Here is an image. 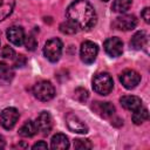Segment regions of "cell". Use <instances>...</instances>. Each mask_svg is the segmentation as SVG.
Masks as SVG:
<instances>
[{
  "label": "cell",
  "instance_id": "obj_30",
  "mask_svg": "<svg viewBox=\"0 0 150 150\" xmlns=\"http://www.w3.org/2000/svg\"><path fill=\"white\" fill-rule=\"evenodd\" d=\"M5 145H6V142H5V138L0 135V149H2V148H5Z\"/></svg>",
  "mask_w": 150,
  "mask_h": 150
},
{
  "label": "cell",
  "instance_id": "obj_1",
  "mask_svg": "<svg viewBox=\"0 0 150 150\" xmlns=\"http://www.w3.org/2000/svg\"><path fill=\"white\" fill-rule=\"evenodd\" d=\"M67 18L77 29L89 30L96 23L97 16L94 7L88 0H75L67 8Z\"/></svg>",
  "mask_w": 150,
  "mask_h": 150
},
{
  "label": "cell",
  "instance_id": "obj_25",
  "mask_svg": "<svg viewBox=\"0 0 150 150\" xmlns=\"http://www.w3.org/2000/svg\"><path fill=\"white\" fill-rule=\"evenodd\" d=\"M88 96H89V94H88L87 89L81 88V87L75 89V98H76L77 101H80V102H86V101L88 100Z\"/></svg>",
  "mask_w": 150,
  "mask_h": 150
},
{
  "label": "cell",
  "instance_id": "obj_10",
  "mask_svg": "<svg viewBox=\"0 0 150 150\" xmlns=\"http://www.w3.org/2000/svg\"><path fill=\"white\" fill-rule=\"evenodd\" d=\"M66 122L68 128L73 131V132H77V134H86L88 132V127L87 124L75 114L69 112L66 117Z\"/></svg>",
  "mask_w": 150,
  "mask_h": 150
},
{
  "label": "cell",
  "instance_id": "obj_31",
  "mask_svg": "<svg viewBox=\"0 0 150 150\" xmlns=\"http://www.w3.org/2000/svg\"><path fill=\"white\" fill-rule=\"evenodd\" d=\"M102 1H108V0H102Z\"/></svg>",
  "mask_w": 150,
  "mask_h": 150
},
{
  "label": "cell",
  "instance_id": "obj_22",
  "mask_svg": "<svg viewBox=\"0 0 150 150\" xmlns=\"http://www.w3.org/2000/svg\"><path fill=\"white\" fill-rule=\"evenodd\" d=\"M13 70L11 69V67L4 62H0V77L9 81L13 77Z\"/></svg>",
  "mask_w": 150,
  "mask_h": 150
},
{
  "label": "cell",
  "instance_id": "obj_16",
  "mask_svg": "<svg viewBox=\"0 0 150 150\" xmlns=\"http://www.w3.org/2000/svg\"><path fill=\"white\" fill-rule=\"evenodd\" d=\"M52 148L53 149H68L69 148V141L66 135L63 134H56L52 138Z\"/></svg>",
  "mask_w": 150,
  "mask_h": 150
},
{
  "label": "cell",
  "instance_id": "obj_24",
  "mask_svg": "<svg viewBox=\"0 0 150 150\" xmlns=\"http://www.w3.org/2000/svg\"><path fill=\"white\" fill-rule=\"evenodd\" d=\"M23 42H25L26 48L28 50H34L36 48V46H38V41H36V39H35V36L33 34H29V35L25 36V41Z\"/></svg>",
  "mask_w": 150,
  "mask_h": 150
},
{
  "label": "cell",
  "instance_id": "obj_9",
  "mask_svg": "<svg viewBox=\"0 0 150 150\" xmlns=\"http://www.w3.org/2000/svg\"><path fill=\"white\" fill-rule=\"evenodd\" d=\"M104 50L109 56L117 57L123 52V42L118 38H109L103 43Z\"/></svg>",
  "mask_w": 150,
  "mask_h": 150
},
{
  "label": "cell",
  "instance_id": "obj_26",
  "mask_svg": "<svg viewBox=\"0 0 150 150\" xmlns=\"http://www.w3.org/2000/svg\"><path fill=\"white\" fill-rule=\"evenodd\" d=\"M1 55H2L4 59H9V60H12V59H14V56H15V52H14V49L11 48L9 46H5V47L2 48V50H1Z\"/></svg>",
  "mask_w": 150,
  "mask_h": 150
},
{
  "label": "cell",
  "instance_id": "obj_13",
  "mask_svg": "<svg viewBox=\"0 0 150 150\" xmlns=\"http://www.w3.org/2000/svg\"><path fill=\"white\" fill-rule=\"evenodd\" d=\"M93 109L103 118H108L115 112V107L110 102H95Z\"/></svg>",
  "mask_w": 150,
  "mask_h": 150
},
{
  "label": "cell",
  "instance_id": "obj_5",
  "mask_svg": "<svg viewBox=\"0 0 150 150\" xmlns=\"http://www.w3.org/2000/svg\"><path fill=\"white\" fill-rule=\"evenodd\" d=\"M97 53H98V47L96 43H94L91 41H84L81 45L80 55H81V60L84 63H87V64L93 63L97 56Z\"/></svg>",
  "mask_w": 150,
  "mask_h": 150
},
{
  "label": "cell",
  "instance_id": "obj_18",
  "mask_svg": "<svg viewBox=\"0 0 150 150\" xmlns=\"http://www.w3.org/2000/svg\"><path fill=\"white\" fill-rule=\"evenodd\" d=\"M14 0H0V21L6 19L14 8Z\"/></svg>",
  "mask_w": 150,
  "mask_h": 150
},
{
  "label": "cell",
  "instance_id": "obj_3",
  "mask_svg": "<svg viewBox=\"0 0 150 150\" xmlns=\"http://www.w3.org/2000/svg\"><path fill=\"white\" fill-rule=\"evenodd\" d=\"M33 94L38 100L47 102L55 96V88L49 81H40L33 87Z\"/></svg>",
  "mask_w": 150,
  "mask_h": 150
},
{
  "label": "cell",
  "instance_id": "obj_19",
  "mask_svg": "<svg viewBox=\"0 0 150 150\" xmlns=\"http://www.w3.org/2000/svg\"><path fill=\"white\" fill-rule=\"evenodd\" d=\"M149 117V112H148V109L145 108H142L139 107L138 109L134 110V114H132V122L135 124H142L143 122H145Z\"/></svg>",
  "mask_w": 150,
  "mask_h": 150
},
{
  "label": "cell",
  "instance_id": "obj_2",
  "mask_svg": "<svg viewBox=\"0 0 150 150\" xmlns=\"http://www.w3.org/2000/svg\"><path fill=\"white\" fill-rule=\"evenodd\" d=\"M114 87L112 79L107 73L97 74L93 79V89L100 95H108Z\"/></svg>",
  "mask_w": 150,
  "mask_h": 150
},
{
  "label": "cell",
  "instance_id": "obj_29",
  "mask_svg": "<svg viewBox=\"0 0 150 150\" xmlns=\"http://www.w3.org/2000/svg\"><path fill=\"white\" fill-rule=\"evenodd\" d=\"M48 148V145H47V143H45V142H38V143H35L34 145H33V149H47Z\"/></svg>",
  "mask_w": 150,
  "mask_h": 150
},
{
  "label": "cell",
  "instance_id": "obj_21",
  "mask_svg": "<svg viewBox=\"0 0 150 150\" xmlns=\"http://www.w3.org/2000/svg\"><path fill=\"white\" fill-rule=\"evenodd\" d=\"M60 30H61L63 34H69V35H71V34H75V33L77 32V27H76L71 21L67 20V21H64V22H62V23L60 25Z\"/></svg>",
  "mask_w": 150,
  "mask_h": 150
},
{
  "label": "cell",
  "instance_id": "obj_12",
  "mask_svg": "<svg viewBox=\"0 0 150 150\" xmlns=\"http://www.w3.org/2000/svg\"><path fill=\"white\" fill-rule=\"evenodd\" d=\"M7 39L15 46H21L25 41V32L19 26H13L7 29Z\"/></svg>",
  "mask_w": 150,
  "mask_h": 150
},
{
  "label": "cell",
  "instance_id": "obj_17",
  "mask_svg": "<svg viewBox=\"0 0 150 150\" xmlns=\"http://www.w3.org/2000/svg\"><path fill=\"white\" fill-rule=\"evenodd\" d=\"M145 42H146V34H145V32L141 30V32H137L136 34H134V36L130 40V46L134 49H141V48H143Z\"/></svg>",
  "mask_w": 150,
  "mask_h": 150
},
{
  "label": "cell",
  "instance_id": "obj_23",
  "mask_svg": "<svg viewBox=\"0 0 150 150\" xmlns=\"http://www.w3.org/2000/svg\"><path fill=\"white\" fill-rule=\"evenodd\" d=\"M74 148L75 149H91L93 144L87 138H76L74 141Z\"/></svg>",
  "mask_w": 150,
  "mask_h": 150
},
{
  "label": "cell",
  "instance_id": "obj_15",
  "mask_svg": "<svg viewBox=\"0 0 150 150\" xmlns=\"http://www.w3.org/2000/svg\"><path fill=\"white\" fill-rule=\"evenodd\" d=\"M36 132H38L36 124H35V122H33L30 120L26 121L19 129V135L22 137H33Z\"/></svg>",
  "mask_w": 150,
  "mask_h": 150
},
{
  "label": "cell",
  "instance_id": "obj_27",
  "mask_svg": "<svg viewBox=\"0 0 150 150\" xmlns=\"http://www.w3.org/2000/svg\"><path fill=\"white\" fill-rule=\"evenodd\" d=\"M25 64H26V57L23 55H19L14 61V66L15 67H23Z\"/></svg>",
  "mask_w": 150,
  "mask_h": 150
},
{
  "label": "cell",
  "instance_id": "obj_28",
  "mask_svg": "<svg viewBox=\"0 0 150 150\" xmlns=\"http://www.w3.org/2000/svg\"><path fill=\"white\" fill-rule=\"evenodd\" d=\"M142 18L144 19V21L148 23L150 21V9L149 7H145L143 11H142Z\"/></svg>",
  "mask_w": 150,
  "mask_h": 150
},
{
  "label": "cell",
  "instance_id": "obj_6",
  "mask_svg": "<svg viewBox=\"0 0 150 150\" xmlns=\"http://www.w3.org/2000/svg\"><path fill=\"white\" fill-rule=\"evenodd\" d=\"M120 81H121V83L123 84L124 88L132 89V88H135L139 83L141 75L136 70H134V69H125L120 75Z\"/></svg>",
  "mask_w": 150,
  "mask_h": 150
},
{
  "label": "cell",
  "instance_id": "obj_4",
  "mask_svg": "<svg viewBox=\"0 0 150 150\" xmlns=\"http://www.w3.org/2000/svg\"><path fill=\"white\" fill-rule=\"evenodd\" d=\"M43 54L50 62H56L62 54V42L59 39H50L43 47Z\"/></svg>",
  "mask_w": 150,
  "mask_h": 150
},
{
  "label": "cell",
  "instance_id": "obj_8",
  "mask_svg": "<svg viewBox=\"0 0 150 150\" xmlns=\"http://www.w3.org/2000/svg\"><path fill=\"white\" fill-rule=\"evenodd\" d=\"M114 27L116 29H120V30H124V32H128V30H131L136 27L137 25V19L135 15H131V14H125V15H121V16H117L114 21Z\"/></svg>",
  "mask_w": 150,
  "mask_h": 150
},
{
  "label": "cell",
  "instance_id": "obj_11",
  "mask_svg": "<svg viewBox=\"0 0 150 150\" xmlns=\"http://www.w3.org/2000/svg\"><path fill=\"white\" fill-rule=\"evenodd\" d=\"M35 124L39 131H41L43 135H48L53 128V118L48 112L43 111L38 116Z\"/></svg>",
  "mask_w": 150,
  "mask_h": 150
},
{
  "label": "cell",
  "instance_id": "obj_7",
  "mask_svg": "<svg viewBox=\"0 0 150 150\" xmlns=\"http://www.w3.org/2000/svg\"><path fill=\"white\" fill-rule=\"evenodd\" d=\"M18 118H19V111L12 107L4 109L0 115V122L5 129H12L16 124Z\"/></svg>",
  "mask_w": 150,
  "mask_h": 150
},
{
  "label": "cell",
  "instance_id": "obj_14",
  "mask_svg": "<svg viewBox=\"0 0 150 150\" xmlns=\"http://www.w3.org/2000/svg\"><path fill=\"white\" fill-rule=\"evenodd\" d=\"M120 102L122 104V107L127 110H136L138 109L139 107H142V101L139 97L137 96H134V95H125V96H122L120 98Z\"/></svg>",
  "mask_w": 150,
  "mask_h": 150
},
{
  "label": "cell",
  "instance_id": "obj_20",
  "mask_svg": "<svg viewBox=\"0 0 150 150\" xmlns=\"http://www.w3.org/2000/svg\"><path fill=\"white\" fill-rule=\"evenodd\" d=\"M131 6V0H114L111 9L116 13H125Z\"/></svg>",
  "mask_w": 150,
  "mask_h": 150
}]
</instances>
